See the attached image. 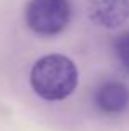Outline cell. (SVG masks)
Listing matches in <instances>:
<instances>
[{"mask_svg":"<svg viewBox=\"0 0 129 131\" xmlns=\"http://www.w3.org/2000/svg\"><path fill=\"white\" fill-rule=\"evenodd\" d=\"M30 85L40 98L46 101H61L76 90V65L64 55H45L32 67Z\"/></svg>","mask_w":129,"mask_h":131,"instance_id":"obj_1","label":"cell"},{"mask_svg":"<svg viewBox=\"0 0 129 131\" xmlns=\"http://www.w3.org/2000/svg\"><path fill=\"white\" fill-rule=\"evenodd\" d=\"M25 20L30 30L42 37L58 35L71 20L68 0H30L25 8Z\"/></svg>","mask_w":129,"mask_h":131,"instance_id":"obj_2","label":"cell"},{"mask_svg":"<svg viewBox=\"0 0 129 131\" xmlns=\"http://www.w3.org/2000/svg\"><path fill=\"white\" fill-rule=\"evenodd\" d=\"M88 17L103 28H118L129 18V0H88Z\"/></svg>","mask_w":129,"mask_h":131,"instance_id":"obj_3","label":"cell"},{"mask_svg":"<svg viewBox=\"0 0 129 131\" xmlns=\"http://www.w3.org/2000/svg\"><path fill=\"white\" fill-rule=\"evenodd\" d=\"M94 103L103 113L118 115L129 106V88L119 81H108L98 88Z\"/></svg>","mask_w":129,"mask_h":131,"instance_id":"obj_4","label":"cell"},{"mask_svg":"<svg viewBox=\"0 0 129 131\" xmlns=\"http://www.w3.org/2000/svg\"><path fill=\"white\" fill-rule=\"evenodd\" d=\"M114 51H116V57L121 61V65L129 70V32L121 33L116 38V42H114Z\"/></svg>","mask_w":129,"mask_h":131,"instance_id":"obj_5","label":"cell"}]
</instances>
